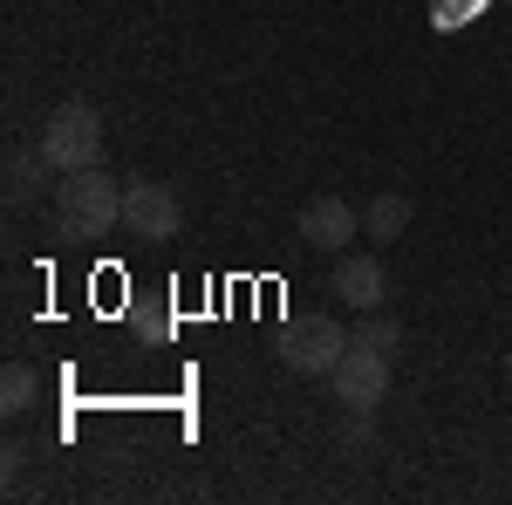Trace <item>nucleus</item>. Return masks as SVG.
<instances>
[{
    "instance_id": "obj_1",
    "label": "nucleus",
    "mask_w": 512,
    "mask_h": 505,
    "mask_svg": "<svg viewBox=\"0 0 512 505\" xmlns=\"http://www.w3.org/2000/svg\"><path fill=\"white\" fill-rule=\"evenodd\" d=\"M55 233L76 239V246H96V239L123 233V185L103 164L62 171V185H55Z\"/></svg>"
},
{
    "instance_id": "obj_2",
    "label": "nucleus",
    "mask_w": 512,
    "mask_h": 505,
    "mask_svg": "<svg viewBox=\"0 0 512 505\" xmlns=\"http://www.w3.org/2000/svg\"><path fill=\"white\" fill-rule=\"evenodd\" d=\"M41 157L48 171H82V164H103V117L89 103H55L41 117Z\"/></svg>"
},
{
    "instance_id": "obj_3",
    "label": "nucleus",
    "mask_w": 512,
    "mask_h": 505,
    "mask_svg": "<svg viewBox=\"0 0 512 505\" xmlns=\"http://www.w3.org/2000/svg\"><path fill=\"white\" fill-rule=\"evenodd\" d=\"M349 328L335 321V314H301V321H287L274 335V355L294 369V376H335V362L349 355Z\"/></svg>"
},
{
    "instance_id": "obj_4",
    "label": "nucleus",
    "mask_w": 512,
    "mask_h": 505,
    "mask_svg": "<svg viewBox=\"0 0 512 505\" xmlns=\"http://www.w3.org/2000/svg\"><path fill=\"white\" fill-rule=\"evenodd\" d=\"M178 226H185V205H178L171 185H158V178H130L123 185V233L130 239L158 246V239H178Z\"/></svg>"
},
{
    "instance_id": "obj_5",
    "label": "nucleus",
    "mask_w": 512,
    "mask_h": 505,
    "mask_svg": "<svg viewBox=\"0 0 512 505\" xmlns=\"http://www.w3.org/2000/svg\"><path fill=\"white\" fill-rule=\"evenodd\" d=\"M335 403L342 410H376L383 396H390V355H376V349H362V342H349V355L335 362Z\"/></svg>"
},
{
    "instance_id": "obj_6",
    "label": "nucleus",
    "mask_w": 512,
    "mask_h": 505,
    "mask_svg": "<svg viewBox=\"0 0 512 505\" xmlns=\"http://www.w3.org/2000/svg\"><path fill=\"white\" fill-rule=\"evenodd\" d=\"M294 233L315 253H349V239L362 233V212H355L349 198H308L301 219H294Z\"/></svg>"
},
{
    "instance_id": "obj_7",
    "label": "nucleus",
    "mask_w": 512,
    "mask_h": 505,
    "mask_svg": "<svg viewBox=\"0 0 512 505\" xmlns=\"http://www.w3.org/2000/svg\"><path fill=\"white\" fill-rule=\"evenodd\" d=\"M328 287H335V301L355 308V314H376L390 301V280H383V260H376V253H342Z\"/></svg>"
},
{
    "instance_id": "obj_8",
    "label": "nucleus",
    "mask_w": 512,
    "mask_h": 505,
    "mask_svg": "<svg viewBox=\"0 0 512 505\" xmlns=\"http://www.w3.org/2000/svg\"><path fill=\"white\" fill-rule=\"evenodd\" d=\"M41 171H48V157H41V151H28V144H14V151H7V205H14V212H28V205H35Z\"/></svg>"
},
{
    "instance_id": "obj_9",
    "label": "nucleus",
    "mask_w": 512,
    "mask_h": 505,
    "mask_svg": "<svg viewBox=\"0 0 512 505\" xmlns=\"http://www.w3.org/2000/svg\"><path fill=\"white\" fill-rule=\"evenodd\" d=\"M362 226H369V246L403 239V226H410V198H403V192H376V198H369V212H362Z\"/></svg>"
},
{
    "instance_id": "obj_10",
    "label": "nucleus",
    "mask_w": 512,
    "mask_h": 505,
    "mask_svg": "<svg viewBox=\"0 0 512 505\" xmlns=\"http://www.w3.org/2000/svg\"><path fill=\"white\" fill-rule=\"evenodd\" d=\"M35 403H41V376L28 362H7V376H0V410H7V417H28Z\"/></svg>"
},
{
    "instance_id": "obj_11",
    "label": "nucleus",
    "mask_w": 512,
    "mask_h": 505,
    "mask_svg": "<svg viewBox=\"0 0 512 505\" xmlns=\"http://www.w3.org/2000/svg\"><path fill=\"white\" fill-rule=\"evenodd\" d=\"M355 342H362V349H376V355H396V349H403V321H390L383 308H376V314H362Z\"/></svg>"
},
{
    "instance_id": "obj_12",
    "label": "nucleus",
    "mask_w": 512,
    "mask_h": 505,
    "mask_svg": "<svg viewBox=\"0 0 512 505\" xmlns=\"http://www.w3.org/2000/svg\"><path fill=\"white\" fill-rule=\"evenodd\" d=\"M376 444V410H349V424H342V451H369Z\"/></svg>"
},
{
    "instance_id": "obj_13",
    "label": "nucleus",
    "mask_w": 512,
    "mask_h": 505,
    "mask_svg": "<svg viewBox=\"0 0 512 505\" xmlns=\"http://www.w3.org/2000/svg\"><path fill=\"white\" fill-rule=\"evenodd\" d=\"M506 383H512V349H506Z\"/></svg>"
}]
</instances>
